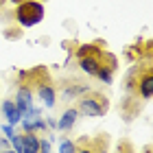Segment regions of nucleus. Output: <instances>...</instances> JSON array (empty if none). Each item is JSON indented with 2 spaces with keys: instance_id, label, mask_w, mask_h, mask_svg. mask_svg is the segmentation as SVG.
I'll return each instance as SVG.
<instances>
[{
  "instance_id": "obj_1",
  "label": "nucleus",
  "mask_w": 153,
  "mask_h": 153,
  "mask_svg": "<svg viewBox=\"0 0 153 153\" xmlns=\"http://www.w3.org/2000/svg\"><path fill=\"white\" fill-rule=\"evenodd\" d=\"M76 112L79 116L88 118H101L109 112V96L99 92V90H85L79 99H76Z\"/></svg>"
},
{
  "instance_id": "obj_2",
  "label": "nucleus",
  "mask_w": 153,
  "mask_h": 153,
  "mask_svg": "<svg viewBox=\"0 0 153 153\" xmlns=\"http://www.w3.org/2000/svg\"><path fill=\"white\" fill-rule=\"evenodd\" d=\"M105 48V42H92V44H79L74 48V57L79 64V70L88 76H94L101 66V53Z\"/></svg>"
},
{
  "instance_id": "obj_3",
  "label": "nucleus",
  "mask_w": 153,
  "mask_h": 153,
  "mask_svg": "<svg viewBox=\"0 0 153 153\" xmlns=\"http://www.w3.org/2000/svg\"><path fill=\"white\" fill-rule=\"evenodd\" d=\"M13 20H18V24L24 26V29H31V26L39 24L42 20H44V2L24 0V2L16 4V9H13Z\"/></svg>"
},
{
  "instance_id": "obj_4",
  "label": "nucleus",
  "mask_w": 153,
  "mask_h": 153,
  "mask_svg": "<svg viewBox=\"0 0 153 153\" xmlns=\"http://www.w3.org/2000/svg\"><path fill=\"white\" fill-rule=\"evenodd\" d=\"M33 92H35L39 99H42V103H44L46 107H51V109H53L55 105H57V85H55V81H53L51 72H46V74L35 83Z\"/></svg>"
},
{
  "instance_id": "obj_5",
  "label": "nucleus",
  "mask_w": 153,
  "mask_h": 153,
  "mask_svg": "<svg viewBox=\"0 0 153 153\" xmlns=\"http://www.w3.org/2000/svg\"><path fill=\"white\" fill-rule=\"evenodd\" d=\"M136 96H140L142 101H149L153 96V66L151 64H142L140 68V76L136 83Z\"/></svg>"
},
{
  "instance_id": "obj_6",
  "label": "nucleus",
  "mask_w": 153,
  "mask_h": 153,
  "mask_svg": "<svg viewBox=\"0 0 153 153\" xmlns=\"http://www.w3.org/2000/svg\"><path fill=\"white\" fill-rule=\"evenodd\" d=\"M116 68H118V57L103 48V53H101V66H99V70H96L94 76L99 81H103V83H112Z\"/></svg>"
},
{
  "instance_id": "obj_7",
  "label": "nucleus",
  "mask_w": 153,
  "mask_h": 153,
  "mask_svg": "<svg viewBox=\"0 0 153 153\" xmlns=\"http://www.w3.org/2000/svg\"><path fill=\"white\" fill-rule=\"evenodd\" d=\"M55 85H57V101H72V99H79L85 90H90L88 85L79 83L76 79H66V81H61V83H55Z\"/></svg>"
},
{
  "instance_id": "obj_8",
  "label": "nucleus",
  "mask_w": 153,
  "mask_h": 153,
  "mask_svg": "<svg viewBox=\"0 0 153 153\" xmlns=\"http://www.w3.org/2000/svg\"><path fill=\"white\" fill-rule=\"evenodd\" d=\"M13 103L16 107L20 109V114H24L26 109L33 107V88L26 85V83H18V90H16V96H13Z\"/></svg>"
},
{
  "instance_id": "obj_9",
  "label": "nucleus",
  "mask_w": 153,
  "mask_h": 153,
  "mask_svg": "<svg viewBox=\"0 0 153 153\" xmlns=\"http://www.w3.org/2000/svg\"><path fill=\"white\" fill-rule=\"evenodd\" d=\"M0 107H2V114H4V118H7V125H11V127L20 125V120H22V114H20V109L16 107L13 99H7Z\"/></svg>"
},
{
  "instance_id": "obj_10",
  "label": "nucleus",
  "mask_w": 153,
  "mask_h": 153,
  "mask_svg": "<svg viewBox=\"0 0 153 153\" xmlns=\"http://www.w3.org/2000/svg\"><path fill=\"white\" fill-rule=\"evenodd\" d=\"M76 118H79V112H76V107H66L64 114H61V118L57 120V129L59 131H70L74 127Z\"/></svg>"
},
{
  "instance_id": "obj_11",
  "label": "nucleus",
  "mask_w": 153,
  "mask_h": 153,
  "mask_svg": "<svg viewBox=\"0 0 153 153\" xmlns=\"http://www.w3.org/2000/svg\"><path fill=\"white\" fill-rule=\"evenodd\" d=\"M22 153H39V136L35 131L22 134Z\"/></svg>"
},
{
  "instance_id": "obj_12",
  "label": "nucleus",
  "mask_w": 153,
  "mask_h": 153,
  "mask_svg": "<svg viewBox=\"0 0 153 153\" xmlns=\"http://www.w3.org/2000/svg\"><path fill=\"white\" fill-rule=\"evenodd\" d=\"M59 153H76V142L74 140H68V138H61Z\"/></svg>"
},
{
  "instance_id": "obj_13",
  "label": "nucleus",
  "mask_w": 153,
  "mask_h": 153,
  "mask_svg": "<svg viewBox=\"0 0 153 153\" xmlns=\"http://www.w3.org/2000/svg\"><path fill=\"white\" fill-rule=\"evenodd\" d=\"M116 153H134V144L129 140H120L116 144Z\"/></svg>"
},
{
  "instance_id": "obj_14",
  "label": "nucleus",
  "mask_w": 153,
  "mask_h": 153,
  "mask_svg": "<svg viewBox=\"0 0 153 153\" xmlns=\"http://www.w3.org/2000/svg\"><path fill=\"white\" fill-rule=\"evenodd\" d=\"M22 29H16V26H9V29H7L4 31V37L7 39H20V37H22Z\"/></svg>"
},
{
  "instance_id": "obj_15",
  "label": "nucleus",
  "mask_w": 153,
  "mask_h": 153,
  "mask_svg": "<svg viewBox=\"0 0 153 153\" xmlns=\"http://www.w3.org/2000/svg\"><path fill=\"white\" fill-rule=\"evenodd\" d=\"M51 144H53V136L51 138H39V153H51Z\"/></svg>"
},
{
  "instance_id": "obj_16",
  "label": "nucleus",
  "mask_w": 153,
  "mask_h": 153,
  "mask_svg": "<svg viewBox=\"0 0 153 153\" xmlns=\"http://www.w3.org/2000/svg\"><path fill=\"white\" fill-rule=\"evenodd\" d=\"M2 131H4V138H7V140H11V138L16 136V127H11V125H4Z\"/></svg>"
},
{
  "instance_id": "obj_17",
  "label": "nucleus",
  "mask_w": 153,
  "mask_h": 153,
  "mask_svg": "<svg viewBox=\"0 0 153 153\" xmlns=\"http://www.w3.org/2000/svg\"><path fill=\"white\" fill-rule=\"evenodd\" d=\"M11 147V142L7 140V138H0V151H4V149H9Z\"/></svg>"
},
{
  "instance_id": "obj_18",
  "label": "nucleus",
  "mask_w": 153,
  "mask_h": 153,
  "mask_svg": "<svg viewBox=\"0 0 153 153\" xmlns=\"http://www.w3.org/2000/svg\"><path fill=\"white\" fill-rule=\"evenodd\" d=\"M46 127H57V120H53V118H48V120H46Z\"/></svg>"
},
{
  "instance_id": "obj_19",
  "label": "nucleus",
  "mask_w": 153,
  "mask_h": 153,
  "mask_svg": "<svg viewBox=\"0 0 153 153\" xmlns=\"http://www.w3.org/2000/svg\"><path fill=\"white\" fill-rule=\"evenodd\" d=\"M0 153H16V151H13V149L9 147V149H4V151H0Z\"/></svg>"
},
{
  "instance_id": "obj_20",
  "label": "nucleus",
  "mask_w": 153,
  "mask_h": 153,
  "mask_svg": "<svg viewBox=\"0 0 153 153\" xmlns=\"http://www.w3.org/2000/svg\"><path fill=\"white\" fill-rule=\"evenodd\" d=\"M9 2H13V4H20V2H24V0H9Z\"/></svg>"
},
{
  "instance_id": "obj_21",
  "label": "nucleus",
  "mask_w": 153,
  "mask_h": 153,
  "mask_svg": "<svg viewBox=\"0 0 153 153\" xmlns=\"http://www.w3.org/2000/svg\"><path fill=\"white\" fill-rule=\"evenodd\" d=\"M144 153H151V147H149V144H147V147H144Z\"/></svg>"
},
{
  "instance_id": "obj_22",
  "label": "nucleus",
  "mask_w": 153,
  "mask_h": 153,
  "mask_svg": "<svg viewBox=\"0 0 153 153\" xmlns=\"http://www.w3.org/2000/svg\"><path fill=\"white\" fill-rule=\"evenodd\" d=\"M4 2H7V0H0V7H2V4H4Z\"/></svg>"
}]
</instances>
